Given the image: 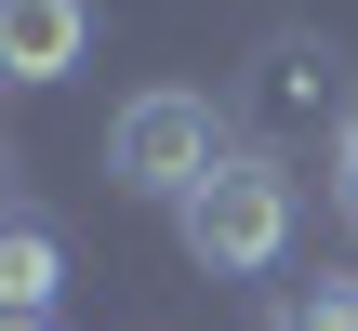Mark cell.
<instances>
[{
	"instance_id": "2",
	"label": "cell",
	"mask_w": 358,
	"mask_h": 331,
	"mask_svg": "<svg viewBox=\"0 0 358 331\" xmlns=\"http://www.w3.org/2000/svg\"><path fill=\"white\" fill-rule=\"evenodd\" d=\"M213 159H226L213 93H133L106 133V186H133V199H186V186H213Z\"/></svg>"
},
{
	"instance_id": "4",
	"label": "cell",
	"mask_w": 358,
	"mask_h": 331,
	"mask_svg": "<svg viewBox=\"0 0 358 331\" xmlns=\"http://www.w3.org/2000/svg\"><path fill=\"white\" fill-rule=\"evenodd\" d=\"M53 265H66V252H53V226H40V212H13V226H0V305H13V318H53Z\"/></svg>"
},
{
	"instance_id": "5",
	"label": "cell",
	"mask_w": 358,
	"mask_h": 331,
	"mask_svg": "<svg viewBox=\"0 0 358 331\" xmlns=\"http://www.w3.org/2000/svg\"><path fill=\"white\" fill-rule=\"evenodd\" d=\"M266 331H358V279H306V292H292Z\"/></svg>"
},
{
	"instance_id": "7",
	"label": "cell",
	"mask_w": 358,
	"mask_h": 331,
	"mask_svg": "<svg viewBox=\"0 0 358 331\" xmlns=\"http://www.w3.org/2000/svg\"><path fill=\"white\" fill-rule=\"evenodd\" d=\"M13 331H40V318H13Z\"/></svg>"
},
{
	"instance_id": "3",
	"label": "cell",
	"mask_w": 358,
	"mask_h": 331,
	"mask_svg": "<svg viewBox=\"0 0 358 331\" xmlns=\"http://www.w3.org/2000/svg\"><path fill=\"white\" fill-rule=\"evenodd\" d=\"M80 40H93L80 0H0V66H13V80H66Z\"/></svg>"
},
{
	"instance_id": "6",
	"label": "cell",
	"mask_w": 358,
	"mask_h": 331,
	"mask_svg": "<svg viewBox=\"0 0 358 331\" xmlns=\"http://www.w3.org/2000/svg\"><path fill=\"white\" fill-rule=\"evenodd\" d=\"M332 212L358 226V93H345V119H332Z\"/></svg>"
},
{
	"instance_id": "1",
	"label": "cell",
	"mask_w": 358,
	"mask_h": 331,
	"mask_svg": "<svg viewBox=\"0 0 358 331\" xmlns=\"http://www.w3.org/2000/svg\"><path fill=\"white\" fill-rule=\"evenodd\" d=\"M173 239H186L199 279H266V265L292 252V159H279V146H226L213 186L173 199Z\"/></svg>"
}]
</instances>
